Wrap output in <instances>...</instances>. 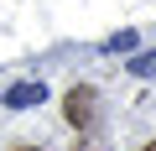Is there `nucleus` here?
<instances>
[{
	"label": "nucleus",
	"instance_id": "nucleus-2",
	"mask_svg": "<svg viewBox=\"0 0 156 151\" xmlns=\"http://www.w3.org/2000/svg\"><path fill=\"white\" fill-rule=\"evenodd\" d=\"M42 99H47V89H42L37 78H26V84H11V89H5V104H11V110H31V104H42Z\"/></svg>",
	"mask_w": 156,
	"mask_h": 151
},
{
	"label": "nucleus",
	"instance_id": "nucleus-4",
	"mask_svg": "<svg viewBox=\"0 0 156 151\" xmlns=\"http://www.w3.org/2000/svg\"><path fill=\"white\" fill-rule=\"evenodd\" d=\"M130 73H140V78H146V73H156V52H146V57H135V63H130Z\"/></svg>",
	"mask_w": 156,
	"mask_h": 151
},
{
	"label": "nucleus",
	"instance_id": "nucleus-5",
	"mask_svg": "<svg viewBox=\"0 0 156 151\" xmlns=\"http://www.w3.org/2000/svg\"><path fill=\"white\" fill-rule=\"evenodd\" d=\"M16 151H31V146H16Z\"/></svg>",
	"mask_w": 156,
	"mask_h": 151
},
{
	"label": "nucleus",
	"instance_id": "nucleus-6",
	"mask_svg": "<svg viewBox=\"0 0 156 151\" xmlns=\"http://www.w3.org/2000/svg\"><path fill=\"white\" fill-rule=\"evenodd\" d=\"M146 151H156V141H151V146H146Z\"/></svg>",
	"mask_w": 156,
	"mask_h": 151
},
{
	"label": "nucleus",
	"instance_id": "nucleus-1",
	"mask_svg": "<svg viewBox=\"0 0 156 151\" xmlns=\"http://www.w3.org/2000/svg\"><path fill=\"white\" fill-rule=\"evenodd\" d=\"M62 115H68L73 125H89V120H94V89H89V84H83V89H68Z\"/></svg>",
	"mask_w": 156,
	"mask_h": 151
},
{
	"label": "nucleus",
	"instance_id": "nucleus-3",
	"mask_svg": "<svg viewBox=\"0 0 156 151\" xmlns=\"http://www.w3.org/2000/svg\"><path fill=\"white\" fill-rule=\"evenodd\" d=\"M125 47H135V31H115V37H104V52H125Z\"/></svg>",
	"mask_w": 156,
	"mask_h": 151
}]
</instances>
